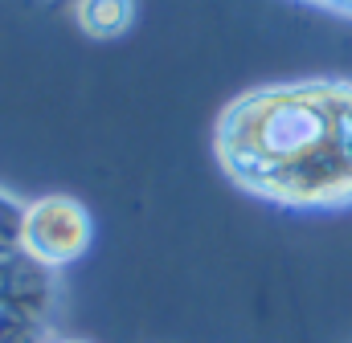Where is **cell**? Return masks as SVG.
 <instances>
[{"label":"cell","mask_w":352,"mask_h":343,"mask_svg":"<svg viewBox=\"0 0 352 343\" xmlns=\"http://www.w3.org/2000/svg\"><path fill=\"white\" fill-rule=\"evenodd\" d=\"M217 172L270 209H352V78H287L234 94L213 119Z\"/></svg>","instance_id":"6da1fadb"},{"label":"cell","mask_w":352,"mask_h":343,"mask_svg":"<svg viewBox=\"0 0 352 343\" xmlns=\"http://www.w3.org/2000/svg\"><path fill=\"white\" fill-rule=\"evenodd\" d=\"M25 200L0 188V343H54L62 335V274L41 270L21 246Z\"/></svg>","instance_id":"7a4b0ae2"},{"label":"cell","mask_w":352,"mask_h":343,"mask_svg":"<svg viewBox=\"0 0 352 343\" xmlns=\"http://www.w3.org/2000/svg\"><path fill=\"white\" fill-rule=\"evenodd\" d=\"M21 246L41 270L62 274L94 246V217L70 192H45L21 209Z\"/></svg>","instance_id":"3957f363"},{"label":"cell","mask_w":352,"mask_h":343,"mask_svg":"<svg viewBox=\"0 0 352 343\" xmlns=\"http://www.w3.org/2000/svg\"><path fill=\"white\" fill-rule=\"evenodd\" d=\"M70 12L90 41H119L131 33L140 4L135 0H70Z\"/></svg>","instance_id":"277c9868"},{"label":"cell","mask_w":352,"mask_h":343,"mask_svg":"<svg viewBox=\"0 0 352 343\" xmlns=\"http://www.w3.org/2000/svg\"><path fill=\"white\" fill-rule=\"evenodd\" d=\"M295 4H307V8H320V12H332V16L352 21V0H295Z\"/></svg>","instance_id":"5b68a950"},{"label":"cell","mask_w":352,"mask_h":343,"mask_svg":"<svg viewBox=\"0 0 352 343\" xmlns=\"http://www.w3.org/2000/svg\"><path fill=\"white\" fill-rule=\"evenodd\" d=\"M54 343H90V340H70V335H58Z\"/></svg>","instance_id":"8992f818"},{"label":"cell","mask_w":352,"mask_h":343,"mask_svg":"<svg viewBox=\"0 0 352 343\" xmlns=\"http://www.w3.org/2000/svg\"><path fill=\"white\" fill-rule=\"evenodd\" d=\"M62 4H70V0H62Z\"/></svg>","instance_id":"52a82bcc"}]
</instances>
